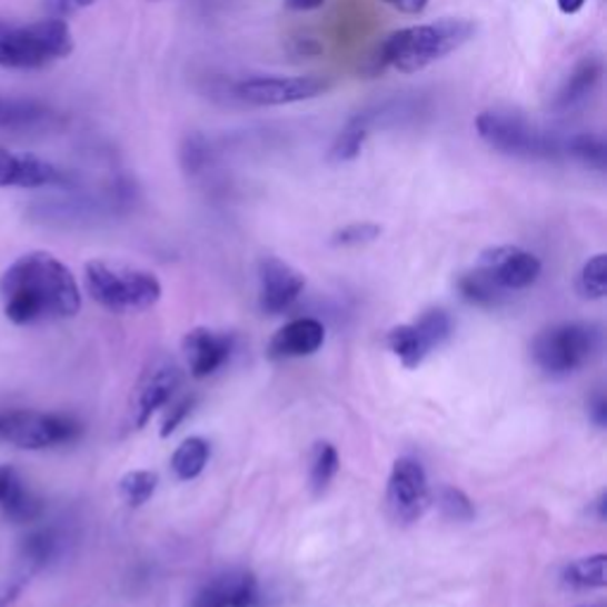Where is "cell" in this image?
Here are the masks:
<instances>
[{"instance_id":"3","label":"cell","mask_w":607,"mask_h":607,"mask_svg":"<svg viewBox=\"0 0 607 607\" xmlns=\"http://www.w3.org/2000/svg\"><path fill=\"white\" fill-rule=\"evenodd\" d=\"M83 273L88 295L112 314L146 311L162 299V282L138 266L93 259L86 263Z\"/></svg>"},{"instance_id":"17","label":"cell","mask_w":607,"mask_h":607,"mask_svg":"<svg viewBox=\"0 0 607 607\" xmlns=\"http://www.w3.org/2000/svg\"><path fill=\"white\" fill-rule=\"evenodd\" d=\"M603 79V60L596 56H586L581 62L575 64L569 71V77L558 88L556 98H553V110L556 112H569L581 107L588 98L596 93V88Z\"/></svg>"},{"instance_id":"6","label":"cell","mask_w":607,"mask_h":607,"mask_svg":"<svg viewBox=\"0 0 607 607\" xmlns=\"http://www.w3.org/2000/svg\"><path fill=\"white\" fill-rule=\"evenodd\" d=\"M600 332L588 324H560L534 339V361L548 375H569L594 359Z\"/></svg>"},{"instance_id":"27","label":"cell","mask_w":607,"mask_h":607,"mask_svg":"<svg viewBox=\"0 0 607 607\" xmlns=\"http://www.w3.org/2000/svg\"><path fill=\"white\" fill-rule=\"evenodd\" d=\"M437 498V506L441 510V515L446 517V520H454V523H470L475 517V506L468 498L466 491H460L456 487H449V485H441L435 494Z\"/></svg>"},{"instance_id":"15","label":"cell","mask_w":607,"mask_h":607,"mask_svg":"<svg viewBox=\"0 0 607 607\" xmlns=\"http://www.w3.org/2000/svg\"><path fill=\"white\" fill-rule=\"evenodd\" d=\"M181 382V375H178V368L173 364H155L146 375L133 395V425L142 427L146 425L157 408H162L171 397L173 391Z\"/></svg>"},{"instance_id":"28","label":"cell","mask_w":607,"mask_h":607,"mask_svg":"<svg viewBox=\"0 0 607 607\" xmlns=\"http://www.w3.org/2000/svg\"><path fill=\"white\" fill-rule=\"evenodd\" d=\"M579 292L586 299H603L607 295V257L596 255L584 263L579 273Z\"/></svg>"},{"instance_id":"11","label":"cell","mask_w":607,"mask_h":607,"mask_svg":"<svg viewBox=\"0 0 607 607\" xmlns=\"http://www.w3.org/2000/svg\"><path fill=\"white\" fill-rule=\"evenodd\" d=\"M304 276L278 257H263L259 261V304L266 314H282L304 292Z\"/></svg>"},{"instance_id":"25","label":"cell","mask_w":607,"mask_h":607,"mask_svg":"<svg viewBox=\"0 0 607 607\" xmlns=\"http://www.w3.org/2000/svg\"><path fill=\"white\" fill-rule=\"evenodd\" d=\"M339 470V454L332 444L320 441L316 444L314 449V458H311V487L316 494H324L330 481L335 479Z\"/></svg>"},{"instance_id":"14","label":"cell","mask_w":607,"mask_h":607,"mask_svg":"<svg viewBox=\"0 0 607 607\" xmlns=\"http://www.w3.org/2000/svg\"><path fill=\"white\" fill-rule=\"evenodd\" d=\"M230 349H233V337L209 328H195L183 337L186 364L195 378L217 372L228 361Z\"/></svg>"},{"instance_id":"19","label":"cell","mask_w":607,"mask_h":607,"mask_svg":"<svg viewBox=\"0 0 607 607\" xmlns=\"http://www.w3.org/2000/svg\"><path fill=\"white\" fill-rule=\"evenodd\" d=\"M458 292L460 297L475 304V307H496L498 301H504L506 290L498 285L485 269L475 266L472 271L462 273L458 278Z\"/></svg>"},{"instance_id":"35","label":"cell","mask_w":607,"mask_h":607,"mask_svg":"<svg viewBox=\"0 0 607 607\" xmlns=\"http://www.w3.org/2000/svg\"><path fill=\"white\" fill-rule=\"evenodd\" d=\"M98 0H46L48 10L56 14V17H67L71 12H79L83 8H91L96 6Z\"/></svg>"},{"instance_id":"38","label":"cell","mask_w":607,"mask_h":607,"mask_svg":"<svg viewBox=\"0 0 607 607\" xmlns=\"http://www.w3.org/2000/svg\"><path fill=\"white\" fill-rule=\"evenodd\" d=\"M389 8H395L404 14H420L430 6V0H382Z\"/></svg>"},{"instance_id":"1","label":"cell","mask_w":607,"mask_h":607,"mask_svg":"<svg viewBox=\"0 0 607 607\" xmlns=\"http://www.w3.org/2000/svg\"><path fill=\"white\" fill-rule=\"evenodd\" d=\"M0 299L14 326L77 316L81 292L74 273L50 252H27L0 276Z\"/></svg>"},{"instance_id":"37","label":"cell","mask_w":607,"mask_h":607,"mask_svg":"<svg viewBox=\"0 0 607 607\" xmlns=\"http://www.w3.org/2000/svg\"><path fill=\"white\" fill-rule=\"evenodd\" d=\"M190 408H192V399H183L176 408H171V414L167 416V420L162 425V437H169L176 430L178 422H181L188 416Z\"/></svg>"},{"instance_id":"12","label":"cell","mask_w":607,"mask_h":607,"mask_svg":"<svg viewBox=\"0 0 607 607\" xmlns=\"http://www.w3.org/2000/svg\"><path fill=\"white\" fill-rule=\"evenodd\" d=\"M69 181L67 173L52 162H46L33 155H14L12 150L0 146V188H48L64 186Z\"/></svg>"},{"instance_id":"41","label":"cell","mask_w":607,"mask_h":607,"mask_svg":"<svg viewBox=\"0 0 607 607\" xmlns=\"http://www.w3.org/2000/svg\"><path fill=\"white\" fill-rule=\"evenodd\" d=\"M556 3H558L563 14H577V12L584 10L586 0H556Z\"/></svg>"},{"instance_id":"5","label":"cell","mask_w":607,"mask_h":607,"mask_svg":"<svg viewBox=\"0 0 607 607\" xmlns=\"http://www.w3.org/2000/svg\"><path fill=\"white\" fill-rule=\"evenodd\" d=\"M479 138L496 152L520 159L565 157V140L539 129L515 110H485L475 119Z\"/></svg>"},{"instance_id":"10","label":"cell","mask_w":607,"mask_h":607,"mask_svg":"<svg viewBox=\"0 0 607 607\" xmlns=\"http://www.w3.org/2000/svg\"><path fill=\"white\" fill-rule=\"evenodd\" d=\"M479 269H485L506 292L525 290L541 276V261L523 247L498 245L489 247L479 257Z\"/></svg>"},{"instance_id":"26","label":"cell","mask_w":607,"mask_h":607,"mask_svg":"<svg viewBox=\"0 0 607 607\" xmlns=\"http://www.w3.org/2000/svg\"><path fill=\"white\" fill-rule=\"evenodd\" d=\"M565 157H575L579 162L603 169L605 167V157H607V148L603 138L594 136V133H577L569 140H565Z\"/></svg>"},{"instance_id":"9","label":"cell","mask_w":607,"mask_h":607,"mask_svg":"<svg viewBox=\"0 0 607 607\" xmlns=\"http://www.w3.org/2000/svg\"><path fill=\"white\" fill-rule=\"evenodd\" d=\"M430 485L422 466L414 458H399L391 466L387 481V508L401 525L420 520L425 510L430 508Z\"/></svg>"},{"instance_id":"2","label":"cell","mask_w":607,"mask_h":607,"mask_svg":"<svg viewBox=\"0 0 607 607\" xmlns=\"http://www.w3.org/2000/svg\"><path fill=\"white\" fill-rule=\"evenodd\" d=\"M475 33V22L462 20V17H444L437 22L404 27L389 33L378 48L387 67L401 74H416L470 43Z\"/></svg>"},{"instance_id":"39","label":"cell","mask_w":607,"mask_h":607,"mask_svg":"<svg viewBox=\"0 0 607 607\" xmlns=\"http://www.w3.org/2000/svg\"><path fill=\"white\" fill-rule=\"evenodd\" d=\"M588 414H591V418H594V422L598 427H605V422H607V401H605L603 395H598L591 401V408H588Z\"/></svg>"},{"instance_id":"24","label":"cell","mask_w":607,"mask_h":607,"mask_svg":"<svg viewBox=\"0 0 607 607\" xmlns=\"http://www.w3.org/2000/svg\"><path fill=\"white\" fill-rule=\"evenodd\" d=\"M159 477L157 472L150 470H133L129 475H123L119 481V496L121 501L129 508H140L142 504H148L152 494L157 491Z\"/></svg>"},{"instance_id":"42","label":"cell","mask_w":607,"mask_h":607,"mask_svg":"<svg viewBox=\"0 0 607 607\" xmlns=\"http://www.w3.org/2000/svg\"><path fill=\"white\" fill-rule=\"evenodd\" d=\"M605 501H607V494L603 491L600 496H598V501H596V508H598V517H600V520H605Z\"/></svg>"},{"instance_id":"34","label":"cell","mask_w":607,"mask_h":607,"mask_svg":"<svg viewBox=\"0 0 607 607\" xmlns=\"http://www.w3.org/2000/svg\"><path fill=\"white\" fill-rule=\"evenodd\" d=\"M22 491H24V485H22L20 475L14 472V468H10V466L0 468V508L10 506Z\"/></svg>"},{"instance_id":"32","label":"cell","mask_w":607,"mask_h":607,"mask_svg":"<svg viewBox=\"0 0 607 607\" xmlns=\"http://www.w3.org/2000/svg\"><path fill=\"white\" fill-rule=\"evenodd\" d=\"M382 233V228L378 223L370 221H359V223H349L335 230L332 236V245L337 247H359V245H368L372 240H378Z\"/></svg>"},{"instance_id":"23","label":"cell","mask_w":607,"mask_h":607,"mask_svg":"<svg viewBox=\"0 0 607 607\" xmlns=\"http://www.w3.org/2000/svg\"><path fill=\"white\" fill-rule=\"evenodd\" d=\"M46 117V107L36 100L0 96V129L31 127Z\"/></svg>"},{"instance_id":"16","label":"cell","mask_w":607,"mask_h":607,"mask_svg":"<svg viewBox=\"0 0 607 607\" xmlns=\"http://www.w3.org/2000/svg\"><path fill=\"white\" fill-rule=\"evenodd\" d=\"M326 342V328L316 318H297L282 326L269 345L271 359H301L316 354Z\"/></svg>"},{"instance_id":"20","label":"cell","mask_w":607,"mask_h":607,"mask_svg":"<svg viewBox=\"0 0 607 607\" xmlns=\"http://www.w3.org/2000/svg\"><path fill=\"white\" fill-rule=\"evenodd\" d=\"M387 345L399 356V361L406 368H418L425 361V356L430 354V347L425 345V339L420 330L416 328V324L391 328L387 335Z\"/></svg>"},{"instance_id":"40","label":"cell","mask_w":607,"mask_h":607,"mask_svg":"<svg viewBox=\"0 0 607 607\" xmlns=\"http://www.w3.org/2000/svg\"><path fill=\"white\" fill-rule=\"evenodd\" d=\"M326 0H285V8H290L295 12H309L324 8Z\"/></svg>"},{"instance_id":"33","label":"cell","mask_w":607,"mask_h":607,"mask_svg":"<svg viewBox=\"0 0 607 607\" xmlns=\"http://www.w3.org/2000/svg\"><path fill=\"white\" fill-rule=\"evenodd\" d=\"M3 513H6L8 520L14 525H29V523L39 520L41 513H43V504L24 489L8 508H3Z\"/></svg>"},{"instance_id":"29","label":"cell","mask_w":607,"mask_h":607,"mask_svg":"<svg viewBox=\"0 0 607 607\" xmlns=\"http://www.w3.org/2000/svg\"><path fill=\"white\" fill-rule=\"evenodd\" d=\"M416 328L420 330L425 345L430 347V351L435 347H441L446 339H449L451 335V318L446 311L441 309H432V311H425L418 320H416Z\"/></svg>"},{"instance_id":"13","label":"cell","mask_w":607,"mask_h":607,"mask_svg":"<svg viewBox=\"0 0 607 607\" xmlns=\"http://www.w3.org/2000/svg\"><path fill=\"white\" fill-rule=\"evenodd\" d=\"M259 584L247 569H228L205 584L192 607H257Z\"/></svg>"},{"instance_id":"18","label":"cell","mask_w":607,"mask_h":607,"mask_svg":"<svg viewBox=\"0 0 607 607\" xmlns=\"http://www.w3.org/2000/svg\"><path fill=\"white\" fill-rule=\"evenodd\" d=\"M370 127H372V117L368 112L349 119L347 127L342 131H339L335 136V140H332L330 152H328L330 162H335V165L354 162V159L361 155V150L366 146Z\"/></svg>"},{"instance_id":"22","label":"cell","mask_w":607,"mask_h":607,"mask_svg":"<svg viewBox=\"0 0 607 607\" xmlns=\"http://www.w3.org/2000/svg\"><path fill=\"white\" fill-rule=\"evenodd\" d=\"M605 553L573 560L563 569V581L573 588H603L605 579Z\"/></svg>"},{"instance_id":"36","label":"cell","mask_w":607,"mask_h":607,"mask_svg":"<svg viewBox=\"0 0 607 607\" xmlns=\"http://www.w3.org/2000/svg\"><path fill=\"white\" fill-rule=\"evenodd\" d=\"M290 52L295 58H316L324 52V46H320L316 39H309V36H299V39H292Z\"/></svg>"},{"instance_id":"21","label":"cell","mask_w":607,"mask_h":607,"mask_svg":"<svg viewBox=\"0 0 607 607\" xmlns=\"http://www.w3.org/2000/svg\"><path fill=\"white\" fill-rule=\"evenodd\" d=\"M209 460V441L202 437L186 439L171 456V470L178 479H195Z\"/></svg>"},{"instance_id":"8","label":"cell","mask_w":607,"mask_h":607,"mask_svg":"<svg viewBox=\"0 0 607 607\" xmlns=\"http://www.w3.org/2000/svg\"><path fill=\"white\" fill-rule=\"evenodd\" d=\"M330 83L324 77H249L236 83L238 100L255 107H280L324 96Z\"/></svg>"},{"instance_id":"7","label":"cell","mask_w":607,"mask_h":607,"mask_svg":"<svg viewBox=\"0 0 607 607\" xmlns=\"http://www.w3.org/2000/svg\"><path fill=\"white\" fill-rule=\"evenodd\" d=\"M79 432V422L67 416L39 414V410H10V414H0V441H8L17 446V449H52V446L74 441Z\"/></svg>"},{"instance_id":"31","label":"cell","mask_w":607,"mask_h":607,"mask_svg":"<svg viewBox=\"0 0 607 607\" xmlns=\"http://www.w3.org/2000/svg\"><path fill=\"white\" fill-rule=\"evenodd\" d=\"M56 556V539L50 531H33L22 541V558L31 567H43Z\"/></svg>"},{"instance_id":"4","label":"cell","mask_w":607,"mask_h":607,"mask_svg":"<svg viewBox=\"0 0 607 607\" xmlns=\"http://www.w3.org/2000/svg\"><path fill=\"white\" fill-rule=\"evenodd\" d=\"M74 52V36L64 17L50 14L46 20L0 31V67L41 69Z\"/></svg>"},{"instance_id":"30","label":"cell","mask_w":607,"mask_h":607,"mask_svg":"<svg viewBox=\"0 0 607 607\" xmlns=\"http://www.w3.org/2000/svg\"><path fill=\"white\" fill-rule=\"evenodd\" d=\"M178 157H181V167H183L186 173H192V176L200 173L209 165V142H207V138L200 136V133H188Z\"/></svg>"}]
</instances>
